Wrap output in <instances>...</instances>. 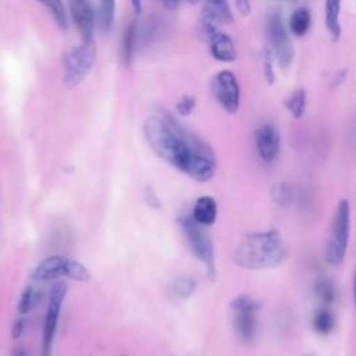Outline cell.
I'll use <instances>...</instances> for the list:
<instances>
[{"mask_svg": "<svg viewBox=\"0 0 356 356\" xmlns=\"http://www.w3.org/2000/svg\"><path fill=\"white\" fill-rule=\"evenodd\" d=\"M145 139L164 161L197 182H207L216 172L213 149L182 127L172 115L161 113L146 118Z\"/></svg>", "mask_w": 356, "mask_h": 356, "instance_id": "obj_1", "label": "cell"}, {"mask_svg": "<svg viewBox=\"0 0 356 356\" xmlns=\"http://www.w3.org/2000/svg\"><path fill=\"white\" fill-rule=\"evenodd\" d=\"M286 245L277 229L246 235L234 252V261L245 270H267L284 263Z\"/></svg>", "mask_w": 356, "mask_h": 356, "instance_id": "obj_2", "label": "cell"}, {"mask_svg": "<svg viewBox=\"0 0 356 356\" xmlns=\"http://www.w3.org/2000/svg\"><path fill=\"white\" fill-rule=\"evenodd\" d=\"M96 53L97 50L95 39L82 40L81 44H76L64 53L63 83L67 89L78 86L86 78V75L95 65Z\"/></svg>", "mask_w": 356, "mask_h": 356, "instance_id": "obj_3", "label": "cell"}, {"mask_svg": "<svg viewBox=\"0 0 356 356\" xmlns=\"http://www.w3.org/2000/svg\"><path fill=\"white\" fill-rule=\"evenodd\" d=\"M179 224L192 253L199 261L204 264L206 273L213 281L216 277V259L214 246L210 235L206 232L204 227L197 224L191 216H182L179 218Z\"/></svg>", "mask_w": 356, "mask_h": 356, "instance_id": "obj_4", "label": "cell"}, {"mask_svg": "<svg viewBox=\"0 0 356 356\" xmlns=\"http://www.w3.org/2000/svg\"><path fill=\"white\" fill-rule=\"evenodd\" d=\"M350 231V204L348 199L338 202L327 243L325 259L330 264H339L346 253Z\"/></svg>", "mask_w": 356, "mask_h": 356, "instance_id": "obj_5", "label": "cell"}, {"mask_svg": "<svg viewBox=\"0 0 356 356\" xmlns=\"http://www.w3.org/2000/svg\"><path fill=\"white\" fill-rule=\"evenodd\" d=\"M61 277L85 282L90 278V273L82 263L64 256L46 257L31 273L33 281H50Z\"/></svg>", "mask_w": 356, "mask_h": 356, "instance_id": "obj_6", "label": "cell"}, {"mask_svg": "<svg viewBox=\"0 0 356 356\" xmlns=\"http://www.w3.org/2000/svg\"><path fill=\"white\" fill-rule=\"evenodd\" d=\"M229 307L234 316V327L239 339L245 343L252 342L257 328V302L248 295H239L231 300Z\"/></svg>", "mask_w": 356, "mask_h": 356, "instance_id": "obj_7", "label": "cell"}, {"mask_svg": "<svg viewBox=\"0 0 356 356\" xmlns=\"http://www.w3.org/2000/svg\"><path fill=\"white\" fill-rule=\"evenodd\" d=\"M267 32H268V39L271 44V47L268 49L271 50L275 63L281 68H286L288 65H291L293 60V47L280 13H273L270 15Z\"/></svg>", "mask_w": 356, "mask_h": 356, "instance_id": "obj_8", "label": "cell"}, {"mask_svg": "<svg viewBox=\"0 0 356 356\" xmlns=\"http://www.w3.org/2000/svg\"><path fill=\"white\" fill-rule=\"evenodd\" d=\"M210 89L217 100V103L228 113L235 114L239 108L241 90L236 76L229 70H222L217 72L210 82Z\"/></svg>", "mask_w": 356, "mask_h": 356, "instance_id": "obj_9", "label": "cell"}, {"mask_svg": "<svg viewBox=\"0 0 356 356\" xmlns=\"http://www.w3.org/2000/svg\"><path fill=\"white\" fill-rule=\"evenodd\" d=\"M67 285L64 282H57L51 286L50 295H49V303H47V310L44 316V324H43V356H49L51 350V343L61 310V305L65 299L67 295Z\"/></svg>", "mask_w": 356, "mask_h": 356, "instance_id": "obj_10", "label": "cell"}, {"mask_svg": "<svg viewBox=\"0 0 356 356\" xmlns=\"http://www.w3.org/2000/svg\"><path fill=\"white\" fill-rule=\"evenodd\" d=\"M70 13L82 40L93 39L96 26V13L90 0H70Z\"/></svg>", "mask_w": 356, "mask_h": 356, "instance_id": "obj_11", "label": "cell"}, {"mask_svg": "<svg viewBox=\"0 0 356 356\" xmlns=\"http://www.w3.org/2000/svg\"><path fill=\"white\" fill-rule=\"evenodd\" d=\"M256 146L263 161L271 163L280 153L281 138L273 124H263L256 132Z\"/></svg>", "mask_w": 356, "mask_h": 356, "instance_id": "obj_12", "label": "cell"}, {"mask_svg": "<svg viewBox=\"0 0 356 356\" xmlns=\"http://www.w3.org/2000/svg\"><path fill=\"white\" fill-rule=\"evenodd\" d=\"M210 49V54L214 60L221 63H231L236 58V47L234 40L229 35L220 31L218 28L214 29L206 38Z\"/></svg>", "mask_w": 356, "mask_h": 356, "instance_id": "obj_13", "label": "cell"}, {"mask_svg": "<svg viewBox=\"0 0 356 356\" xmlns=\"http://www.w3.org/2000/svg\"><path fill=\"white\" fill-rule=\"evenodd\" d=\"M191 217L203 227H210L217 218V203L211 196H200L196 199Z\"/></svg>", "mask_w": 356, "mask_h": 356, "instance_id": "obj_14", "label": "cell"}, {"mask_svg": "<svg viewBox=\"0 0 356 356\" xmlns=\"http://www.w3.org/2000/svg\"><path fill=\"white\" fill-rule=\"evenodd\" d=\"M136 36H138L136 21H131L124 29V33L121 36V44H120V60L124 67H129L134 60Z\"/></svg>", "mask_w": 356, "mask_h": 356, "instance_id": "obj_15", "label": "cell"}, {"mask_svg": "<svg viewBox=\"0 0 356 356\" xmlns=\"http://www.w3.org/2000/svg\"><path fill=\"white\" fill-rule=\"evenodd\" d=\"M325 28L332 42H337L341 38L342 28L339 22L341 13V0H325Z\"/></svg>", "mask_w": 356, "mask_h": 356, "instance_id": "obj_16", "label": "cell"}, {"mask_svg": "<svg viewBox=\"0 0 356 356\" xmlns=\"http://www.w3.org/2000/svg\"><path fill=\"white\" fill-rule=\"evenodd\" d=\"M115 17V0H99L96 22L103 33H108L113 28Z\"/></svg>", "mask_w": 356, "mask_h": 356, "instance_id": "obj_17", "label": "cell"}, {"mask_svg": "<svg viewBox=\"0 0 356 356\" xmlns=\"http://www.w3.org/2000/svg\"><path fill=\"white\" fill-rule=\"evenodd\" d=\"M204 10L211 14L218 24H232L234 15L228 0H204Z\"/></svg>", "mask_w": 356, "mask_h": 356, "instance_id": "obj_18", "label": "cell"}, {"mask_svg": "<svg viewBox=\"0 0 356 356\" xmlns=\"http://www.w3.org/2000/svg\"><path fill=\"white\" fill-rule=\"evenodd\" d=\"M312 26V14L306 7L296 8L289 17V31L295 36H303Z\"/></svg>", "mask_w": 356, "mask_h": 356, "instance_id": "obj_19", "label": "cell"}, {"mask_svg": "<svg viewBox=\"0 0 356 356\" xmlns=\"http://www.w3.org/2000/svg\"><path fill=\"white\" fill-rule=\"evenodd\" d=\"M284 106L288 110V113L292 114L293 118H302L306 110V90L302 88L292 90L289 96L284 100Z\"/></svg>", "mask_w": 356, "mask_h": 356, "instance_id": "obj_20", "label": "cell"}, {"mask_svg": "<svg viewBox=\"0 0 356 356\" xmlns=\"http://www.w3.org/2000/svg\"><path fill=\"white\" fill-rule=\"evenodd\" d=\"M40 298H42L40 291L33 285H28L24 289L18 302L19 314H28L29 312H32L36 307V305L40 302Z\"/></svg>", "mask_w": 356, "mask_h": 356, "instance_id": "obj_21", "label": "cell"}, {"mask_svg": "<svg viewBox=\"0 0 356 356\" xmlns=\"http://www.w3.org/2000/svg\"><path fill=\"white\" fill-rule=\"evenodd\" d=\"M271 197L274 202L282 207H286L292 203L295 197L293 186L288 182H277L271 189Z\"/></svg>", "mask_w": 356, "mask_h": 356, "instance_id": "obj_22", "label": "cell"}, {"mask_svg": "<svg viewBox=\"0 0 356 356\" xmlns=\"http://www.w3.org/2000/svg\"><path fill=\"white\" fill-rule=\"evenodd\" d=\"M38 1H40L42 4H44L49 8V11L53 15V19L56 21V24L60 29H63V31L67 29L68 17H67V11H65L63 0H38Z\"/></svg>", "mask_w": 356, "mask_h": 356, "instance_id": "obj_23", "label": "cell"}, {"mask_svg": "<svg viewBox=\"0 0 356 356\" xmlns=\"http://www.w3.org/2000/svg\"><path fill=\"white\" fill-rule=\"evenodd\" d=\"M313 327L318 334H328L334 328V316L328 307H321L314 318H313Z\"/></svg>", "mask_w": 356, "mask_h": 356, "instance_id": "obj_24", "label": "cell"}, {"mask_svg": "<svg viewBox=\"0 0 356 356\" xmlns=\"http://www.w3.org/2000/svg\"><path fill=\"white\" fill-rule=\"evenodd\" d=\"M195 288H196V281L191 277H186V275L178 277L172 284L174 295L179 299L191 298L192 293L195 292Z\"/></svg>", "mask_w": 356, "mask_h": 356, "instance_id": "obj_25", "label": "cell"}, {"mask_svg": "<svg viewBox=\"0 0 356 356\" xmlns=\"http://www.w3.org/2000/svg\"><path fill=\"white\" fill-rule=\"evenodd\" d=\"M314 292L318 296V299L323 300L324 303H331L335 299V289L330 281L321 280V281L316 282Z\"/></svg>", "mask_w": 356, "mask_h": 356, "instance_id": "obj_26", "label": "cell"}, {"mask_svg": "<svg viewBox=\"0 0 356 356\" xmlns=\"http://www.w3.org/2000/svg\"><path fill=\"white\" fill-rule=\"evenodd\" d=\"M274 57L270 49L264 50L263 56V75L268 85H273L275 81V71H274Z\"/></svg>", "mask_w": 356, "mask_h": 356, "instance_id": "obj_27", "label": "cell"}, {"mask_svg": "<svg viewBox=\"0 0 356 356\" xmlns=\"http://www.w3.org/2000/svg\"><path fill=\"white\" fill-rule=\"evenodd\" d=\"M196 106V99L193 95H184L175 104V111L179 117H188Z\"/></svg>", "mask_w": 356, "mask_h": 356, "instance_id": "obj_28", "label": "cell"}, {"mask_svg": "<svg viewBox=\"0 0 356 356\" xmlns=\"http://www.w3.org/2000/svg\"><path fill=\"white\" fill-rule=\"evenodd\" d=\"M145 202L152 209H160L161 207V200L159 199L156 191L153 188H150V186H147L145 189Z\"/></svg>", "mask_w": 356, "mask_h": 356, "instance_id": "obj_29", "label": "cell"}, {"mask_svg": "<svg viewBox=\"0 0 356 356\" xmlns=\"http://www.w3.org/2000/svg\"><path fill=\"white\" fill-rule=\"evenodd\" d=\"M235 6L242 15H248L250 13V0H235Z\"/></svg>", "mask_w": 356, "mask_h": 356, "instance_id": "obj_30", "label": "cell"}, {"mask_svg": "<svg viewBox=\"0 0 356 356\" xmlns=\"http://www.w3.org/2000/svg\"><path fill=\"white\" fill-rule=\"evenodd\" d=\"M22 330H24V320L19 318L15 321L14 324V328H13V338H19L21 334H22Z\"/></svg>", "mask_w": 356, "mask_h": 356, "instance_id": "obj_31", "label": "cell"}, {"mask_svg": "<svg viewBox=\"0 0 356 356\" xmlns=\"http://www.w3.org/2000/svg\"><path fill=\"white\" fill-rule=\"evenodd\" d=\"M163 4H164V7H165L167 10L174 11V10H177V8L179 7L181 0H163Z\"/></svg>", "mask_w": 356, "mask_h": 356, "instance_id": "obj_32", "label": "cell"}, {"mask_svg": "<svg viewBox=\"0 0 356 356\" xmlns=\"http://www.w3.org/2000/svg\"><path fill=\"white\" fill-rule=\"evenodd\" d=\"M131 6L136 15H139L142 13V0H131Z\"/></svg>", "mask_w": 356, "mask_h": 356, "instance_id": "obj_33", "label": "cell"}, {"mask_svg": "<svg viewBox=\"0 0 356 356\" xmlns=\"http://www.w3.org/2000/svg\"><path fill=\"white\" fill-rule=\"evenodd\" d=\"M188 1H191V3H192V4H196V3H197V1H199V0H188Z\"/></svg>", "mask_w": 356, "mask_h": 356, "instance_id": "obj_34", "label": "cell"}, {"mask_svg": "<svg viewBox=\"0 0 356 356\" xmlns=\"http://www.w3.org/2000/svg\"><path fill=\"white\" fill-rule=\"evenodd\" d=\"M285 1H295V0H285Z\"/></svg>", "mask_w": 356, "mask_h": 356, "instance_id": "obj_35", "label": "cell"}]
</instances>
